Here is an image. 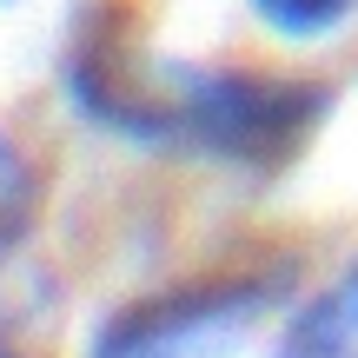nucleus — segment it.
Masks as SVG:
<instances>
[{
    "mask_svg": "<svg viewBox=\"0 0 358 358\" xmlns=\"http://www.w3.org/2000/svg\"><path fill=\"white\" fill-rule=\"evenodd\" d=\"M325 120V87L252 66H206V73H159V133L213 153L226 166H285L312 127Z\"/></svg>",
    "mask_w": 358,
    "mask_h": 358,
    "instance_id": "nucleus-1",
    "label": "nucleus"
},
{
    "mask_svg": "<svg viewBox=\"0 0 358 358\" xmlns=\"http://www.w3.org/2000/svg\"><path fill=\"white\" fill-rule=\"evenodd\" d=\"M0 358H20V352H7V345H0Z\"/></svg>",
    "mask_w": 358,
    "mask_h": 358,
    "instance_id": "nucleus-5",
    "label": "nucleus"
},
{
    "mask_svg": "<svg viewBox=\"0 0 358 358\" xmlns=\"http://www.w3.org/2000/svg\"><path fill=\"white\" fill-rule=\"evenodd\" d=\"M266 306V285H192V292H166L140 312H120L100 332L93 358H213L245 312Z\"/></svg>",
    "mask_w": 358,
    "mask_h": 358,
    "instance_id": "nucleus-2",
    "label": "nucleus"
},
{
    "mask_svg": "<svg viewBox=\"0 0 358 358\" xmlns=\"http://www.w3.org/2000/svg\"><path fill=\"white\" fill-rule=\"evenodd\" d=\"M279 358H358V259L285 325Z\"/></svg>",
    "mask_w": 358,
    "mask_h": 358,
    "instance_id": "nucleus-3",
    "label": "nucleus"
},
{
    "mask_svg": "<svg viewBox=\"0 0 358 358\" xmlns=\"http://www.w3.org/2000/svg\"><path fill=\"white\" fill-rule=\"evenodd\" d=\"M252 13L266 27H279V34H292V40H312V34L345 20L352 0H252Z\"/></svg>",
    "mask_w": 358,
    "mask_h": 358,
    "instance_id": "nucleus-4",
    "label": "nucleus"
}]
</instances>
